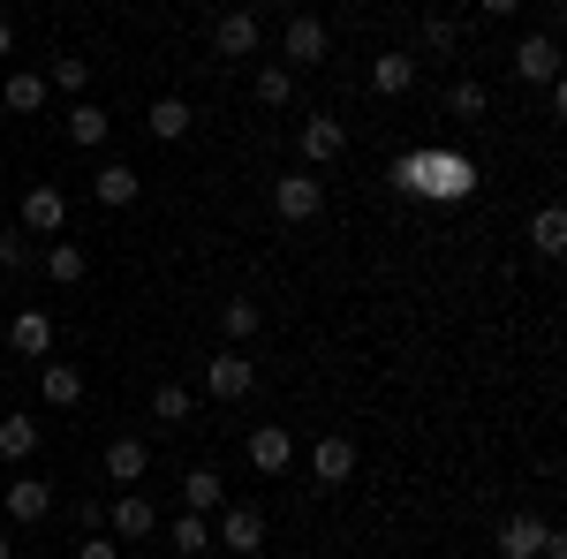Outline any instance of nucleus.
<instances>
[{"instance_id": "1", "label": "nucleus", "mask_w": 567, "mask_h": 559, "mask_svg": "<svg viewBox=\"0 0 567 559\" xmlns=\"http://www.w3.org/2000/svg\"><path fill=\"white\" fill-rule=\"evenodd\" d=\"M393 189H401V197H424V205H462V197L477 189V167H470L462 152L432 144V152H409V159L393 167Z\"/></svg>"}, {"instance_id": "2", "label": "nucleus", "mask_w": 567, "mask_h": 559, "mask_svg": "<svg viewBox=\"0 0 567 559\" xmlns=\"http://www.w3.org/2000/svg\"><path fill=\"white\" fill-rule=\"evenodd\" d=\"M499 559H567V537L537 515H515L499 521Z\"/></svg>"}, {"instance_id": "3", "label": "nucleus", "mask_w": 567, "mask_h": 559, "mask_svg": "<svg viewBox=\"0 0 567 559\" xmlns=\"http://www.w3.org/2000/svg\"><path fill=\"white\" fill-rule=\"evenodd\" d=\"M272 213L288 219V227H310V219L326 213V189H318V174H280V182H272Z\"/></svg>"}, {"instance_id": "4", "label": "nucleus", "mask_w": 567, "mask_h": 559, "mask_svg": "<svg viewBox=\"0 0 567 559\" xmlns=\"http://www.w3.org/2000/svg\"><path fill=\"white\" fill-rule=\"evenodd\" d=\"M280 53H288L280 69H318V61L333 53V31H326L318 15H288V31H280Z\"/></svg>"}, {"instance_id": "5", "label": "nucleus", "mask_w": 567, "mask_h": 559, "mask_svg": "<svg viewBox=\"0 0 567 559\" xmlns=\"http://www.w3.org/2000/svg\"><path fill=\"white\" fill-rule=\"evenodd\" d=\"M16 227H23V235H61V227H69V197H61L53 182H31L23 205H16Z\"/></svg>"}, {"instance_id": "6", "label": "nucleus", "mask_w": 567, "mask_h": 559, "mask_svg": "<svg viewBox=\"0 0 567 559\" xmlns=\"http://www.w3.org/2000/svg\"><path fill=\"white\" fill-rule=\"evenodd\" d=\"M152 529H159V507H152L144 491H122V499L106 507V537H114V545H144Z\"/></svg>"}, {"instance_id": "7", "label": "nucleus", "mask_w": 567, "mask_h": 559, "mask_svg": "<svg viewBox=\"0 0 567 559\" xmlns=\"http://www.w3.org/2000/svg\"><path fill=\"white\" fill-rule=\"evenodd\" d=\"M213 545H227L235 559H258L265 552V515L258 507H227V515L213 521Z\"/></svg>"}, {"instance_id": "8", "label": "nucleus", "mask_w": 567, "mask_h": 559, "mask_svg": "<svg viewBox=\"0 0 567 559\" xmlns=\"http://www.w3.org/2000/svg\"><path fill=\"white\" fill-rule=\"evenodd\" d=\"M250 386H258V363H250V355L219 348L213 363H205V393H213V401H243Z\"/></svg>"}, {"instance_id": "9", "label": "nucleus", "mask_w": 567, "mask_h": 559, "mask_svg": "<svg viewBox=\"0 0 567 559\" xmlns=\"http://www.w3.org/2000/svg\"><path fill=\"white\" fill-rule=\"evenodd\" d=\"M243 454H250V469H258V476H288V469H296V438H288L280 424H258Z\"/></svg>"}, {"instance_id": "10", "label": "nucleus", "mask_w": 567, "mask_h": 559, "mask_svg": "<svg viewBox=\"0 0 567 559\" xmlns=\"http://www.w3.org/2000/svg\"><path fill=\"white\" fill-rule=\"evenodd\" d=\"M213 53L219 61H243V53H258V15L250 8H227L213 23Z\"/></svg>"}, {"instance_id": "11", "label": "nucleus", "mask_w": 567, "mask_h": 559, "mask_svg": "<svg viewBox=\"0 0 567 559\" xmlns=\"http://www.w3.org/2000/svg\"><path fill=\"white\" fill-rule=\"evenodd\" d=\"M341 152H349V122H341V114H310L303 122V159L326 167V159H341Z\"/></svg>"}, {"instance_id": "12", "label": "nucleus", "mask_w": 567, "mask_h": 559, "mask_svg": "<svg viewBox=\"0 0 567 559\" xmlns=\"http://www.w3.org/2000/svg\"><path fill=\"white\" fill-rule=\"evenodd\" d=\"M0 507H8V521H45L53 515V484H45V476H16V484L0 491Z\"/></svg>"}, {"instance_id": "13", "label": "nucleus", "mask_w": 567, "mask_h": 559, "mask_svg": "<svg viewBox=\"0 0 567 559\" xmlns=\"http://www.w3.org/2000/svg\"><path fill=\"white\" fill-rule=\"evenodd\" d=\"M136 189H144V182H136V167H122V159H106V167L91 174V197H99L106 213H130Z\"/></svg>"}, {"instance_id": "14", "label": "nucleus", "mask_w": 567, "mask_h": 559, "mask_svg": "<svg viewBox=\"0 0 567 559\" xmlns=\"http://www.w3.org/2000/svg\"><path fill=\"white\" fill-rule=\"evenodd\" d=\"M144 130L159 136V144H182V136L197 130V106H189V99H152V106H144Z\"/></svg>"}, {"instance_id": "15", "label": "nucleus", "mask_w": 567, "mask_h": 559, "mask_svg": "<svg viewBox=\"0 0 567 559\" xmlns=\"http://www.w3.org/2000/svg\"><path fill=\"white\" fill-rule=\"evenodd\" d=\"M515 76H523V84H560V45L553 39H523L515 45Z\"/></svg>"}, {"instance_id": "16", "label": "nucleus", "mask_w": 567, "mask_h": 559, "mask_svg": "<svg viewBox=\"0 0 567 559\" xmlns=\"http://www.w3.org/2000/svg\"><path fill=\"white\" fill-rule=\"evenodd\" d=\"M45 99H53V84H45L39 69H16V76H8V84H0V106H8V114H23V122H31V114H39Z\"/></svg>"}, {"instance_id": "17", "label": "nucleus", "mask_w": 567, "mask_h": 559, "mask_svg": "<svg viewBox=\"0 0 567 559\" xmlns=\"http://www.w3.org/2000/svg\"><path fill=\"white\" fill-rule=\"evenodd\" d=\"M144 469H152V446H144V438H114V446H106V476H114L122 491H136Z\"/></svg>"}, {"instance_id": "18", "label": "nucleus", "mask_w": 567, "mask_h": 559, "mask_svg": "<svg viewBox=\"0 0 567 559\" xmlns=\"http://www.w3.org/2000/svg\"><path fill=\"white\" fill-rule=\"evenodd\" d=\"M106 136H114V114H106L99 99H76V106H69V144H84V152H99Z\"/></svg>"}, {"instance_id": "19", "label": "nucleus", "mask_w": 567, "mask_h": 559, "mask_svg": "<svg viewBox=\"0 0 567 559\" xmlns=\"http://www.w3.org/2000/svg\"><path fill=\"white\" fill-rule=\"evenodd\" d=\"M8 348L31 355V363H45V355H53V318H45V310H23V318L8 325Z\"/></svg>"}, {"instance_id": "20", "label": "nucleus", "mask_w": 567, "mask_h": 559, "mask_svg": "<svg viewBox=\"0 0 567 559\" xmlns=\"http://www.w3.org/2000/svg\"><path fill=\"white\" fill-rule=\"evenodd\" d=\"M39 401L45 408H76V401H84V371H76V363H45L39 371Z\"/></svg>"}, {"instance_id": "21", "label": "nucleus", "mask_w": 567, "mask_h": 559, "mask_svg": "<svg viewBox=\"0 0 567 559\" xmlns=\"http://www.w3.org/2000/svg\"><path fill=\"white\" fill-rule=\"evenodd\" d=\"M310 476H318V484H349L355 476V446L349 438H318V446H310Z\"/></svg>"}, {"instance_id": "22", "label": "nucleus", "mask_w": 567, "mask_h": 559, "mask_svg": "<svg viewBox=\"0 0 567 559\" xmlns=\"http://www.w3.org/2000/svg\"><path fill=\"white\" fill-rule=\"evenodd\" d=\"M167 545H175L182 559H197V552H213V515H189L182 507L175 521H167Z\"/></svg>"}, {"instance_id": "23", "label": "nucleus", "mask_w": 567, "mask_h": 559, "mask_svg": "<svg viewBox=\"0 0 567 559\" xmlns=\"http://www.w3.org/2000/svg\"><path fill=\"white\" fill-rule=\"evenodd\" d=\"M446 114H454V122H484V114H492V91H484L477 76H454V84H446Z\"/></svg>"}, {"instance_id": "24", "label": "nucleus", "mask_w": 567, "mask_h": 559, "mask_svg": "<svg viewBox=\"0 0 567 559\" xmlns=\"http://www.w3.org/2000/svg\"><path fill=\"white\" fill-rule=\"evenodd\" d=\"M409 84H416V53H379V61H371V91L401 99Z\"/></svg>"}, {"instance_id": "25", "label": "nucleus", "mask_w": 567, "mask_h": 559, "mask_svg": "<svg viewBox=\"0 0 567 559\" xmlns=\"http://www.w3.org/2000/svg\"><path fill=\"white\" fill-rule=\"evenodd\" d=\"M39 454V416H0V462H31Z\"/></svg>"}, {"instance_id": "26", "label": "nucleus", "mask_w": 567, "mask_h": 559, "mask_svg": "<svg viewBox=\"0 0 567 559\" xmlns=\"http://www.w3.org/2000/svg\"><path fill=\"white\" fill-rule=\"evenodd\" d=\"M182 507H189V515H213V507H227L219 469H189V476H182Z\"/></svg>"}, {"instance_id": "27", "label": "nucleus", "mask_w": 567, "mask_h": 559, "mask_svg": "<svg viewBox=\"0 0 567 559\" xmlns=\"http://www.w3.org/2000/svg\"><path fill=\"white\" fill-rule=\"evenodd\" d=\"M258 325H265V318H258V302H250V296L219 302V333H227V341H258Z\"/></svg>"}, {"instance_id": "28", "label": "nucleus", "mask_w": 567, "mask_h": 559, "mask_svg": "<svg viewBox=\"0 0 567 559\" xmlns=\"http://www.w3.org/2000/svg\"><path fill=\"white\" fill-rule=\"evenodd\" d=\"M529 242H537L545 258H560V250H567V213H560V205H545V213L529 219Z\"/></svg>"}, {"instance_id": "29", "label": "nucleus", "mask_w": 567, "mask_h": 559, "mask_svg": "<svg viewBox=\"0 0 567 559\" xmlns=\"http://www.w3.org/2000/svg\"><path fill=\"white\" fill-rule=\"evenodd\" d=\"M45 280H53V288H76V280H84V250H76V242H53V250H45Z\"/></svg>"}, {"instance_id": "30", "label": "nucleus", "mask_w": 567, "mask_h": 559, "mask_svg": "<svg viewBox=\"0 0 567 559\" xmlns=\"http://www.w3.org/2000/svg\"><path fill=\"white\" fill-rule=\"evenodd\" d=\"M258 99H265V106H296V69L265 61V69H258Z\"/></svg>"}, {"instance_id": "31", "label": "nucleus", "mask_w": 567, "mask_h": 559, "mask_svg": "<svg viewBox=\"0 0 567 559\" xmlns=\"http://www.w3.org/2000/svg\"><path fill=\"white\" fill-rule=\"evenodd\" d=\"M454 45H462V23H454V15H432V23H424V53H432V61H454Z\"/></svg>"}, {"instance_id": "32", "label": "nucleus", "mask_w": 567, "mask_h": 559, "mask_svg": "<svg viewBox=\"0 0 567 559\" xmlns=\"http://www.w3.org/2000/svg\"><path fill=\"white\" fill-rule=\"evenodd\" d=\"M45 84H53V91H91V61H84V53H61Z\"/></svg>"}, {"instance_id": "33", "label": "nucleus", "mask_w": 567, "mask_h": 559, "mask_svg": "<svg viewBox=\"0 0 567 559\" xmlns=\"http://www.w3.org/2000/svg\"><path fill=\"white\" fill-rule=\"evenodd\" d=\"M152 408H159V424H189V416H197V393H189V386H159Z\"/></svg>"}, {"instance_id": "34", "label": "nucleus", "mask_w": 567, "mask_h": 559, "mask_svg": "<svg viewBox=\"0 0 567 559\" xmlns=\"http://www.w3.org/2000/svg\"><path fill=\"white\" fill-rule=\"evenodd\" d=\"M23 265H31V235L8 227V235H0V272H23Z\"/></svg>"}, {"instance_id": "35", "label": "nucleus", "mask_w": 567, "mask_h": 559, "mask_svg": "<svg viewBox=\"0 0 567 559\" xmlns=\"http://www.w3.org/2000/svg\"><path fill=\"white\" fill-rule=\"evenodd\" d=\"M76 559H122V545H114V537H106V529H91L84 545H76Z\"/></svg>"}, {"instance_id": "36", "label": "nucleus", "mask_w": 567, "mask_h": 559, "mask_svg": "<svg viewBox=\"0 0 567 559\" xmlns=\"http://www.w3.org/2000/svg\"><path fill=\"white\" fill-rule=\"evenodd\" d=\"M484 15H515V8H523V0H477Z\"/></svg>"}, {"instance_id": "37", "label": "nucleus", "mask_w": 567, "mask_h": 559, "mask_svg": "<svg viewBox=\"0 0 567 559\" xmlns=\"http://www.w3.org/2000/svg\"><path fill=\"white\" fill-rule=\"evenodd\" d=\"M8 53H16V23L0 15V61H8Z\"/></svg>"}, {"instance_id": "38", "label": "nucleus", "mask_w": 567, "mask_h": 559, "mask_svg": "<svg viewBox=\"0 0 567 559\" xmlns=\"http://www.w3.org/2000/svg\"><path fill=\"white\" fill-rule=\"evenodd\" d=\"M0 559H16V545H8V529H0Z\"/></svg>"}, {"instance_id": "39", "label": "nucleus", "mask_w": 567, "mask_h": 559, "mask_svg": "<svg viewBox=\"0 0 567 559\" xmlns=\"http://www.w3.org/2000/svg\"><path fill=\"white\" fill-rule=\"evenodd\" d=\"M243 8H250V15H258V8H272V0H243Z\"/></svg>"}, {"instance_id": "40", "label": "nucleus", "mask_w": 567, "mask_h": 559, "mask_svg": "<svg viewBox=\"0 0 567 559\" xmlns=\"http://www.w3.org/2000/svg\"><path fill=\"white\" fill-rule=\"evenodd\" d=\"M0 386H8V363H0Z\"/></svg>"}, {"instance_id": "41", "label": "nucleus", "mask_w": 567, "mask_h": 559, "mask_svg": "<svg viewBox=\"0 0 567 559\" xmlns=\"http://www.w3.org/2000/svg\"><path fill=\"white\" fill-rule=\"evenodd\" d=\"M349 8H363V0H349Z\"/></svg>"}]
</instances>
